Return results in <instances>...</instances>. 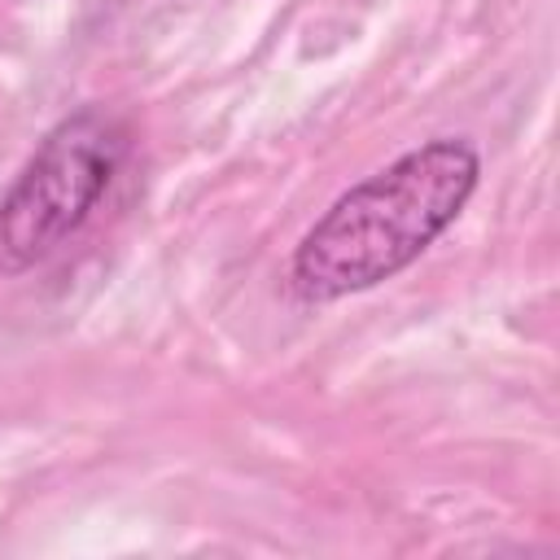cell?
Returning <instances> with one entry per match:
<instances>
[{"label":"cell","mask_w":560,"mask_h":560,"mask_svg":"<svg viewBox=\"0 0 560 560\" xmlns=\"http://www.w3.org/2000/svg\"><path fill=\"white\" fill-rule=\"evenodd\" d=\"M481 153L459 136L424 140L346 188L298 241L289 280L306 302H337L407 271L468 206Z\"/></svg>","instance_id":"1"},{"label":"cell","mask_w":560,"mask_h":560,"mask_svg":"<svg viewBox=\"0 0 560 560\" xmlns=\"http://www.w3.org/2000/svg\"><path fill=\"white\" fill-rule=\"evenodd\" d=\"M127 149L122 118L96 105L66 114L0 197V267L26 271L66 245L114 184Z\"/></svg>","instance_id":"2"}]
</instances>
